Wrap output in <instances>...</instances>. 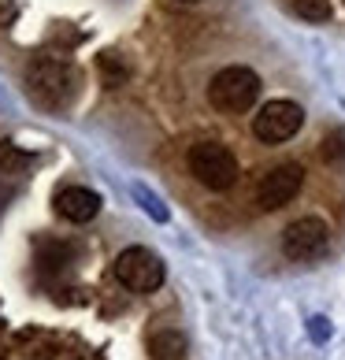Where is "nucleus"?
I'll return each instance as SVG.
<instances>
[{
	"instance_id": "nucleus-4",
	"label": "nucleus",
	"mask_w": 345,
	"mask_h": 360,
	"mask_svg": "<svg viewBox=\"0 0 345 360\" xmlns=\"http://www.w3.org/2000/svg\"><path fill=\"white\" fill-rule=\"evenodd\" d=\"M112 271H115V278H119V283H123L130 293H152V290L164 286V260L156 257L152 249H145V245L123 249V252L115 257Z\"/></svg>"
},
{
	"instance_id": "nucleus-14",
	"label": "nucleus",
	"mask_w": 345,
	"mask_h": 360,
	"mask_svg": "<svg viewBox=\"0 0 345 360\" xmlns=\"http://www.w3.org/2000/svg\"><path fill=\"white\" fill-rule=\"evenodd\" d=\"M100 71H104V82H108V86H119L126 78V63L119 60L115 52H104V56H100Z\"/></svg>"
},
{
	"instance_id": "nucleus-16",
	"label": "nucleus",
	"mask_w": 345,
	"mask_h": 360,
	"mask_svg": "<svg viewBox=\"0 0 345 360\" xmlns=\"http://www.w3.org/2000/svg\"><path fill=\"white\" fill-rule=\"evenodd\" d=\"M185 4H197V0H185Z\"/></svg>"
},
{
	"instance_id": "nucleus-7",
	"label": "nucleus",
	"mask_w": 345,
	"mask_h": 360,
	"mask_svg": "<svg viewBox=\"0 0 345 360\" xmlns=\"http://www.w3.org/2000/svg\"><path fill=\"white\" fill-rule=\"evenodd\" d=\"M301 186H304V167L301 164H278V167H271L268 175L260 179L256 205L263 212H278V208H286L301 193Z\"/></svg>"
},
{
	"instance_id": "nucleus-2",
	"label": "nucleus",
	"mask_w": 345,
	"mask_h": 360,
	"mask_svg": "<svg viewBox=\"0 0 345 360\" xmlns=\"http://www.w3.org/2000/svg\"><path fill=\"white\" fill-rule=\"evenodd\" d=\"M260 97V75L253 68H223L216 78L208 82V104L216 112H227V115H242L256 104Z\"/></svg>"
},
{
	"instance_id": "nucleus-15",
	"label": "nucleus",
	"mask_w": 345,
	"mask_h": 360,
	"mask_svg": "<svg viewBox=\"0 0 345 360\" xmlns=\"http://www.w3.org/2000/svg\"><path fill=\"white\" fill-rule=\"evenodd\" d=\"M330 335H334V327H330L327 316H312V319H308V338H312L315 345H327Z\"/></svg>"
},
{
	"instance_id": "nucleus-3",
	"label": "nucleus",
	"mask_w": 345,
	"mask_h": 360,
	"mask_svg": "<svg viewBox=\"0 0 345 360\" xmlns=\"http://www.w3.org/2000/svg\"><path fill=\"white\" fill-rule=\"evenodd\" d=\"M190 175L204 186V190H230L237 182V156L219 141H201L190 149Z\"/></svg>"
},
{
	"instance_id": "nucleus-8",
	"label": "nucleus",
	"mask_w": 345,
	"mask_h": 360,
	"mask_svg": "<svg viewBox=\"0 0 345 360\" xmlns=\"http://www.w3.org/2000/svg\"><path fill=\"white\" fill-rule=\"evenodd\" d=\"M56 212L67 223H89L100 212V193H93L89 186H63L56 193Z\"/></svg>"
},
{
	"instance_id": "nucleus-9",
	"label": "nucleus",
	"mask_w": 345,
	"mask_h": 360,
	"mask_svg": "<svg viewBox=\"0 0 345 360\" xmlns=\"http://www.w3.org/2000/svg\"><path fill=\"white\" fill-rule=\"evenodd\" d=\"M149 353H152V360H182L185 356V338L175 327H164L149 338Z\"/></svg>"
},
{
	"instance_id": "nucleus-11",
	"label": "nucleus",
	"mask_w": 345,
	"mask_h": 360,
	"mask_svg": "<svg viewBox=\"0 0 345 360\" xmlns=\"http://www.w3.org/2000/svg\"><path fill=\"white\" fill-rule=\"evenodd\" d=\"M289 11H294L297 19L304 22H327L334 15V8H330V0H286Z\"/></svg>"
},
{
	"instance_id": "nucleus-6",
	"label": "nucleus",
	"mask_w": 345,
	"mask_h": 360,
	"mask_svg": "<svg viewBox=\"0 0 345 360\" xmlns=\"http://www.w3.org/2000/svg\"><path fill=\"white\" fill-rule=\"evenodd\" d=\"M327 249H330V231L320 216H301L282 231V252L297 264L320 260Z\"/></svg>"
},
{
	"instance_id": "nucleus-5",
	"label": "nucleus",
	"mask_w": 345,
	"mask_h": 360,
	"mask_svg": "<svg viewBox=\"0 0 345 360\" xmlns=\"http://www.w3.org/2000/svg\"><path fill=\"white\" fill-rule=\"evenodd\" d=\"M304 127V108L297 101H268L263 108L253 115V134L263 141V145H282L297 134V130Z\"/></svg>"
},
{
	"instance_id": "nucleus-1",
	"label": "nucleus",
	"mask_w": 345,
	"mask_h": 360,
	"mask_svg": "<svg viewBox=\"0 0 345 360\" xmlns=\"http://www.w3.org/2000/svg\"><path fill=\"white\" fill-rule=\"evenodd\" d=\"M78 89V75L67 60H56V56H41L26 68V93L41 104V108H67L71 97Z\"/></svg>"
},
{
	"instance_id": "nucleus-12",
	"label": "nucleus",
	"mask_w": 345,
	"mask_h": 360,
	"mask_svg": "<svg viewBox=\"0 0 345 360\" xmlns=\"http://www.w3.org/2000/svg\"><path fill=\"white\" fill-rule=\"evenodd\" d=\"M320 156L327 160V164H334V167H345V127L327 130L323 145H320Z\"/></svg>"
},
{
	"instance_id": "nucleus-10",
	"label": "nucleus",
	"mask_w": 345,
	"mask_h": 360,
	"mask_svg": "<svg viewBox=\"0 0 345 360\" xmlns=\"http://www.w3.org/2000/svg\"><path fill=\"white\" fill-rule=\"evenodd\" d=\"M30 164H34L30 153H22L19 145H11V141H0V175H22Z\"/></svg>"
},
{
	"instance_id": "nucleus-13",
	"label": "nucleus",
	"mask_w": 345,
	"mask_h": 360,
	"mask_svg": "<svg viewBox=\"0 0 345 360\" xmlns=\"http://www.w3.org/2000/svg\"><path fill=\"white\" fill-rule=\"evenodd\" d=\"M130 193H134V201H138V205H141L145 212H149V216H152L156 223H167V219H171V212L164 208V201H160V197H156L152 190H145L141 182H138V186H134V190H130Z\"/></svg>"
}]
</instances>
